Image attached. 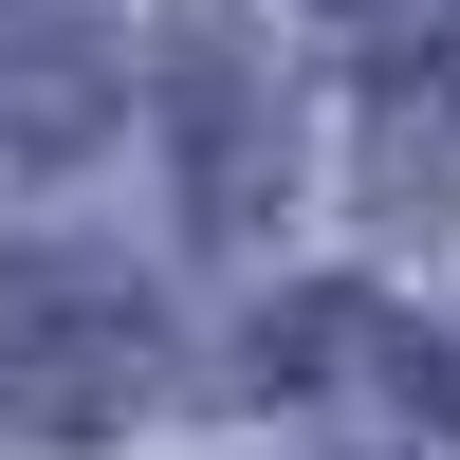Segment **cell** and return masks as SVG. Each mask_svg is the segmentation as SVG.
Segmentation results:
<instances>
[{"label": "cell", "instance_id": "3957f363", "mask_svg": "<svg viewBox=\"0 0 460 460\" xmlns=\"http://www.w3.org/2000/svg\"><path fill=\"white\" fill-rule=\"evenodd\" d=\"M111 111H129L111 0H0V166H74Z\"/></svg>", "mask_w": 460, "mask_h": 460}, {"label": "cell", "instance_id": "6da1fadb", "mask_svg": "<svg viewBox=\"0 0 460 460\" xmlns=\"http://www.w3.org/2000/svg\"><path fill=\"white\" fill-rule=\"evenodd\" d=\"M147 405H166V314L111 258L0 240V424L19 442H129Z\"/></svg>", "mask_w": 460, "mask_h": 460}, {"label": "cell", "instance_id": "277c9868", "mask_svg": "<svg viewBox=\"0 0 460 460\" xmlns=\"http://www.w3.org/2000/svg\"><path fill=\"white\" fill-rule=\"evenodd\" d=\"M258 387L277 405H387V424H424L442 350L387 314V295H295V314H258Z\"/></svg>", "mask_w": 460, "mask_h": 460}, {"label": "cell", "instance_id": "7a4b0ae2", "mask_svg": "<svg viewBox=\"0 0 460 460\" xmlns=\"http://www.w3.org/2000/svg\"><path fill=\"white\" fill-rule=\"evenodd\" d=\"M166 111H184V203L203 221H277L295 203V74H277V37L184 19L166 37Z\"/></svg>", "mask_w": 460, "mask_h": 460}]
</instances>
